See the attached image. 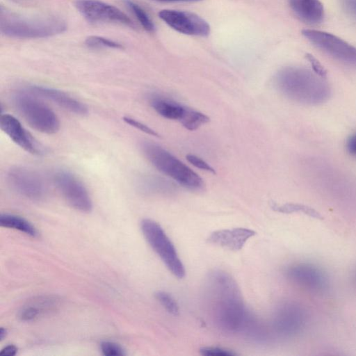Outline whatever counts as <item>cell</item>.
Returning <instances> with one entry per match:
<instances>
[{"label": "cell", "mask_w": 356, "mask_h": 356, "mask_svg": "<svg viewBox=\"0 0 356 356\" xmlns=\"http://www.w3.org/2000/svg\"><path fill=\"white\" fill-rule=\"evenodd\" d=\"M346 147L348 153L356 157V133L351 134L346 140Z\"/></svg>", "instance_id": "obj_33"}, {"label": "cell", "mask_w": 356, "mask_h": 356, "mask_svg": "<svg viewBox=\"0 0 356 356\" xmlns=\"http://www.w3.org/2000/svg\"><path fill=\"white\" fill-rule=\"evenodd\" d=\"M159 16L172 29L183 34L206 36L210 32L207 22L193 13L164 9L159 13Z\"/></svg>", "instance_id": "obj_12"}, {"label": "cell", "mask_w": 356, "mask_h": 356, "mask_svg": "<svg viewBox=\"0 0 356 356\" xmlns=\"http://www.w3.org/2000/svg\"><path fill=\"white\" fill-rule=\"evenodd\" d=\"M156 299L166 309L168 312L172 315L179 314V305L175 300L168 293L162 291L156 292Z\"/></svg>", "instance_id": "obj_25"}, {"label": "cell", "mask_w": 356, "mask_h": 356, "mask_svg": "<svg viewBox=\"0 0 356 356\" xmlns=\"http://www.w3.org/2000/svg\"><path fill=\"white\" fill-rule=\"evenodd\" d=\"M0 128L15 144L25 151L36 155L43 153L41 145L14 116L7 113L1 115Z\"/></svg>", "instance_id": "obj_14"}, {"label": "cell", "mask_w": 356, "mask_h": 356, "mask_svg": "<svg viewBox=\"0 0 356 356\" xmlns=\"http://www.w3.org/2000/svg\"><path fill=\"white\" fill-rule=\"evenodd\" d=\"M302 35L314 46L332 58L348 66L356 67V47L330 33L304 29Z\"/></svg>", "instance_id": "obj_7"}, {"label": "cell", "mask_w": 356, "mask_h": 356, "mask_svg": "<svg viewBox=\"0 0 356 356\" xmlns=\"http://www.w3.org/2000/svg\"><path fill=\"white\" fill-rule=\"evenodd\" d=\"M30 90L74 114L86 115L88 113L87 107L82 102L61 90L42 86H32Z\"/></svg>", "instance_id": "obj_16"}, {"label": "cell", "mask_w": 356, "mask_h": 356, "mask_svg": "<svg viewBox=\"0 0 356 356\" xmlns=\"http://www.w3.org/2000/svg\"><path fill=\"white\" fill-rule=\"evenodd\" d=\"M42 312L34 305L24 306L19 312V318L23 321H30L38 318Z\"/></svg>", "instance_id": "obj_28"}, {"label": "cell", "mask_w": 356, "mask_h": 356, "mask_svg": "<svg viewBox=\"0 0 356 356\" xmlns=\"http://www.w3.org/2000/svg\"><path fill=\"white\" fill-rule=\"evenodd\" d=\"M254 234V231L243 227L220 229L213 232L208 237V241L223 248L237 251L242 249Z\"/></svg>", "instance_id": "obj_15"}, {"label": "cell", "mask_w": 356, "mask_h": 356, "mask_svg": "<svg viewBox=\"0 0 356 356\" xmlns=\"http://www.w3.org/2000/svg\"><path fill=\"white\" fill-rule=\"evenodd\" d=\"M75 6L88 22H115L134 26L132 20L118 8L99 0H77Z\"/></svg>", "instance_id": "obj_10"}, {"label": "cell", "mask_w": 356, "mask_h": 356, "mask_svg": "<svg viewBox=\"0 0 356 356\" xmlns=\"http://www.w3.org/2000/svg\"><path fill=\"white\" fill-rule=\"evenodd\" d=\"M289 4L297 17L307 24H317L323 19L324 8L319 0H289Z\"/></svg>", "instance_id": "obj_17"}, {"label": "cell", "mask_w": 356, "mask_h": 356, "mask_svg": "<svg viewBox=\"0 0 356 356\" xmlns=\"http://www.w3.org/2000/svg\"><path fill=\"white\" fill-rule=\"evenodd\" d=\"M126 5L134 13L142 26L147 31L152 32L155 29L154 24L146 12L137 3L130 0L125 1Z\"/></svg>", "instance_id": "obj_23"}, {"label": "cell", "mask_w": 356, "mask_h": 356, "mask_svg": "<svg viewBox=\"0 0 356 356\" xmlns=\"http://www.w3.org/2000/svg\"><path fill=\"white\" fill-rule=\"evenodd\" d=\"M150 104L157 113L170 120L179 121L186 110L185 106L159 97H152Z\"/></svg>", "instance_id": "obj_18"}, {"label": "cell", "mask_w": 356, "mask_h": 356, "mask_svg": "<svg viewBox=\"0 0 356 356\" xmlns=\"http://www.w3.org/2000/svg\"><path fill=\"white\" fill-rule=\"evenodd\" d=\"M11 188L21 195L32 200H42L47 195V187L35 171L23 166H15L7 172Z\"/></svg>", "instance_id": "obj_9"}, {"label": "cell", "mask_w": 356, "mask_h": 356, "mask_svg": "<svg viewBox=\"0 0 356 356\" xmlns=\"http://www.w3.org/2000/svg\"><path fill=\"white\" fill-rule=\"evenodd\" d=\"M140 228L147 243L171 273L178 278L184 277V266L173 243L160 225L153 220L145 218L141 221Z\"/></svg>", "instance_id": "obj_6"}, {"label": "cell", "mask_w": 356, "mask_h": 356, "mask_svg": "<svg viewBox=\"0 0 356 356\" xmlns=\"http://www.w3.org/2000/svg\"><path fill=\"white\" fill-rule=\"evenodd\" d=\"M200 352L204 356H232L236 355L230 350L216 346L202 347Z\"/></svg>", "instance_id": "obj_27"}, {"label": "cell", "mask_w": 356, "mask_h": 356, "mask_svg": "<svg viewBox=\"0 0 356 356\" xmlns=\"http://www.w3.org/2000/svg\"><path fill=\"white\" fill-rule=\"evenodd\" d=\"M271 208L274 211L282 213H302L316 219H323V216L318 211L309 206L302 204L291 202L277 204L273 202L271 204Z\"/></svg>", "instance_id": "obj_20"}, {"label": "cell", "mask_w": 356, "mask_h": 356, "mask_svg": "<svg viewBox=\"0 0 356 356\" xmlns=\"http://www.w3.org/2000/svg\"><path fill=\"white\" fill-rule=\"evenodd\" d=\"M0 225L19 230L33 237L38 234L35 227L30 222L22 217L13 214L1 213L0 215Z\"/></svg>", "instance_id": "obj_19"}, {"label": "cell", "mask_w": 356, "mask_h": 356, "mask_svg": "<svg viewBox=\"0 0 356 356\" xmlns=\"http://www.w3.org/2000/svg\"><path fill=\"white\" fill-rule=\"evenodd\" d=\"M207 284L214 318L220 329L243 333L257 340L265 338L266 333L245 307L239 288L229 274L220 270H213L209 274Z\"/></svg>", "instance_id": "obj_1"}, {"label": "cell", "mask_w": 356, "mask_h": 356, "mask_svg": "<svg viewBox=\"0 0 356 356\" xmlns=\"http://www.w3.org/2000/svg\"><path fill=\"white\" fill-rule=\"evenodd\" d=\"M306 321L305 312L296 303L286 302L281 304L274 313L273 327L281 337L289 338L298 334Z\"/></svg>", "instance_id": "obj_11"}, {"label": "cell", "mask_w": 356, "mask_h": 356, "mask_svg": "<svg viewBox=\"0 0 356 356\" xmlns=\"http://www.w3.org/2000/svg\"><path fill=\"white\" fill-rule=\"evenodd\" d=\"M306 58L309 62L314 73L322 78H325L327 72L321 63L310 54H307Z\"/></svg>", "instance_id": "obj_31"}, {"label": "cell", "mask_w": 356, "mask_h": 356, "mask_svg": "<svg viewBox=\"0 0 356 356\" xmlns=\"http://www.w3.org/2000/svg\"><path fill=\"white\" fill-rule=\"evenodd\" d=\"M13 102L25 121L35 130L52 134L59 129L60 122L57 115L33 92L17 91L13 96Z\"/></svg>", "instance_id": "obj_5"}, {"label": "cell", "mask_w": 356, "mask_h": 356, "mask_svg": "<svg viewBox=\"0 0 356 356\" xmlns=\"http://www.w3.org/2000/svg\"><path fill=\"white\" fill-rule=\"evenodd\" d=\"M160 1H191V0H160Z\"/></svg>", "instance_id": "obj_36"}, {"label": "cell", "mask_w": 356, "mask_h": 356, "mask_svg": "<svg viewBox=\"0 0 356 356\" xmlns=\"http://www.w3.org/2000/svg\"><path fill=\"white\" fill-rule=\"evenodd\" d=\"M209 118L204 113L186 107L185 112L179 122L186 129L193 131L209 122Z\"/></svg>", "instance_id": "obj_21"}, {"label": "cell", "mask_w": 356, "mask_h": 356, "mask_svg": "<svg viewBox=\"0 0 356 356\" xmlns=\"http://www.w3.org/2000/svg\"><path fill=\"white\" fill-rule=\"evenodd\" d=\"M344 11L356 20V0H341Z\"/></svg>", "instance_id": "obj_32"}, {"label": "cell", "mask_w": 356, "mask_h": 356, "mask_svg": "<svg viewBox=\"0 0 356 356\" xmlns=\"http://www.w3.org/2000/svg\"><path fill=\"white\" fill-rule=\"evenodd\" d=\"M86 44L90 48L122 49L121 44L112 40L97 35L88 36L85 40Z\"/></svg>", "instance_id": "obj_24"}, {"label": "cell", "mask_w": 356, "mask_h": 356, "mask_svg": "<svg viewBox=\"0 0 356 356\" xmlns=\"http://www.w3.org/2000/svg\"><path fill=\"white\" fill-rule=\"evenodd\" d=\"M140 147L145 157L156 168L179 184L195 191L204 187V181L197 174L160 145L143 142Z\"/></svg>", "instance_id": "obj_4"}, {"label": "cell", "mask_w": 356, "mask_h": 356, "mask_svg": "<svg viewBox=\"0 0 356 356\" xmlns=\"http://www.w3.org/2000/svg\"><path fill=\"white\" fill-rule=\"evenodd\" d=\"M285 274L291 281L312 291L321 292L328 286L326 274L320 268L311 264L291 265L286 269Z\"/></svg>", "instance_id": "obj_13"}, {"label": "cell", "mask_w": 356, "mask_h": 356, "mask_svg": "<svg viewBox=\"0 0 356 356\" xmlns=\"http://www.w3.org/2000/svg\"><path fill=\"white\" fill-rule=\"evenodd\" d=\"M186 159L189 163H191L192 165H193L197 168L209 171L214 174L216 173L215 170L210 165H209L206 161H204V160H202V159L199 158L197 156L193 154H188L186 155Z\"/></svg>", "instance_id": "obj_30"}, {"label": "cell", "mask_w": 356, "mask_h": 356, "mask_svg": "<svg viewBox=\"0 0 356 356\" xmlns=\"http://www.w3.org/2000/svg\"><path fill=\"white\" fill-rule=\"evenodd\" d=\"M123 120L129 125L153 136L159 137V135L155 131L145 125V124L130 117H124Z\"/></svg>", "instance_id": "obj_29"}, {"label": "cell", "mask_w": 356, "mask_h": 356, "mask_svg": "<svg viewBox=\"0 0 356 356\" xmlns=\"http://www.w3.org/2000/svg\"><path fill=\"white\" fill-rule=\"evenodd\" d=\"M0 29L5 35L18 38H46L64 32L65 22L55 16H24L1 10Z\"/></svg>", "instance_id": "obj_3"}, {"label": "cell", "mask_w": 356, "mask_h": 356, "mask_svg": "<svg viewBox=\"0 0 356 356\" xmlns=\"http://www.w3.org/2000/svg\"><path fill=\"white\" fill-rule=\"evenodd\" d=\"M275 83L285 97L303 104H322L330 95V87L323 78L303 67L282 68L275 76Z\"/></svg>", "instance_id": "obj_2"}, {"label": "cell", "mask_w": 356, "mask_h": 356, "mask_svg": "<svg viewBox=\"0 0 356 356\" xmlns=\"http://www.w3.org/2000/svg\"><path fill=\"white\" fill-rule=\"evenodd\" d=\"M7 330L4 327L0 328V341H2L6 336Z\"/></svg>", "instance_id": "obj_35"}, {"label": "cell", "mask_w": 356, "mask_h": 356, "mask_svg": "<svg viewBox=\"0 0 356 356\" xmlns=\"http://www.w3.org/2000/svg\"><path fill=\"white\" fill-rule=\"evenodd\" d=\"M54 181L66 202L74 209L88 213L92 203L83 183L72 173L60 170L54 175Z\"/></svg>", "instance_id": "obj_8"}, {"label": "cell", "mask_w": 356, "mask_h": 356, "mask_svg": "<svg viewBox=\"0 0 356 356\" xmlns=\"http://www.w3.org/2000/svg\"><path fill=\"white\" fill-rule=\"evenodd\" d=\"M17 348L14 345H8L4 347L0 352V355L13 356L17 354Z\"/></svg>", "instance_id": "obj_34"}, {"label": "cell", "mask_w": 356, "mask_h": 356, "mask_svg": "<svg viewBox=\"0 0 356 356\" xmlns=\"http://www.w3.org/2000/svg\"><path fill=\"white\" fill-rule=\"evenodd\" d=\"M102 353L107 356L124 355V350L118 343L111 341H102L100 344Z\"/></svg>", "instance_id": "obj_26"}, {"label": "cell", "mask_w": 356, "mask_h": 356, "mask_svg": "<svg viewBox=\"0 0 356 356\" xmlns=\"http://www.w3.org/2000/svg\"><path fill=\"white\" fill-rule=\"evenodd\" d=\"M142 186L151 193H169L175 190L172 183L154 176L143 179Z\"/></svg>", "instance_id": "obj_22"}]
</instances>
